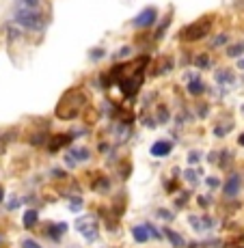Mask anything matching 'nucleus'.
I'll return each mask as SVG.
<instances>
[{
    "label": "nucleus",
    "instance_id": "f257e3e1",
    "mask_svg": "<svg viewBox=\"0 0 244 248\" xmlns=\"http://www.w3.org/2000/svg\"><path fill=\"white\" fill-rule=\"evenodd\" d=\"M84 104H87V95L80 89H71L61 97L59 106H56V117L63 119V121H69V119H76L80 112H82Z\"/></svg>",
    "mask_w": 244,
    "mask_h": 248
},
{
    "label": "nucleus",
    "instance_id": "f03ea898",
    "mask_svg": "<svg viewBox=\"0 0 244 248\" xmlns=\"http://www.w3.org/2000/svg\"><path fill=\"white\" fill-rule=\"evenodd\" d=\"M13 17H16V22L20 24L22 28H26V31H44V28H46L44 13H39L37 9L22 7V9H17Z\"/></svg>",
    "mask_w": 244,
    "mask_h": 248
},
{
    "label": "nucleus",
    "instance_id": "7ed1b4c3",
    "mask_svg": "<svg viewBox=\"0 0 244 248\" xmlns=\"http://www.w3.org/2000/svg\"><path fill=\"white\" fill-rule=\"evenodd\" d=\"M210 24H212L210 17H203V20L190 24V26H186L184 31H181V39H184V41H197V39H201V37L208 35Z\"/></svg>",
    "mask_w": 244,
    "mask_h": 248
},
{
    "label": "nucleus",
    "instance_id": "20e7f679",
    "mask_svg": "<svg viewBox=\"0 0 244 248\" xmlns=\"http://www.w3.org/2000/svg\"><path fill=\"white\" fill-rule=\"evenodd\" d=\"M76 229L84 235V240H89V242L98 240V225H95L93 220H89V218H80V220L76 222Z\"/></svg>",
    "mask_w": 244,
    "mask_h": 248
},
{
    "label": "nucleus",
    "instance_id": "39448f33",
    "mask_svg": "<svg viewBox=\"0 0 244 248\" xmlns=\"http://www.w3.org/2000/svg\"><path fill=\"white\" fill-rule=\"evenodd\" d=\"M156 17H158V11L154 7H147V9H143L141 13H138L136 17H134V26L136 28H147V26H151V24L156 22Z\"/></svg>",
    "mask_w": 244,
    "mask_h": 248
},
{
    "label": "nucleus",
    "instance_id": "423d86ee",
    "mask_svg": "<svg viewBox=\"0 0 244 248\" xmlns=\"http://www.w3.org/2000/svg\"><path fill=\"white\" fill-rule=\"evenodd\" d=\"M240 188H242V175H238V173H233V175H229V179H227V184H225V197H236L238 192H240Z\"/></svg>",
    "mask_w": 244,
    "mask_h": 248
},
{
    "label": "nucleus",
    "instance_id": "0eeeda50",
    "mask_svg": "<svg viewBox=\"0 0 244 248\" xmlns=\"http://www.w3.org/2000/svg\"><path fill=\"white\" fill-rule=\"evenodd\" d=\"M171 154V142L169 140H158L151 145V155H156V158H164V155Z\"/></svg>",
    "mask_w": 244,
    "mask_h": 248
},
{
    "label": "nucleus",
    "instance_id": "6e6552de",
    "mask_svg": "<svg viewBox=\"0 0 244 248\" xmlns=\"http://www.w3.org/2000/svg\"><path fill=\"white\" fill-rule=\"evenodd\" d=\"M71 140H74V134H61V136H54V138H52V142H50V151L54 154V151H59L61 147L69 145Z\"/></svg>",
    "mask_w": 244,
    "mask_h": 248
},
{
    "label": "nucleus",
    "instance_id": "1a4fd4ad",
    "mask_svg": "<svg viewBox=\"0 0 244 248\" xmlns=\"http://www.w3.org/2000/svg\"><path fill=\"white\" fill-rule=\"evenodd\" d=\"M65 231H67V227H65V225H48L46 235H48V240L59 242V240H61V235H63Z\"/></svg>",
    "mask_w": 244,
    "mask_h": 248
},
{
    "label": "nucleus",
    "instance_id": "9d476101",
    "mask_svg": "<svg viewBox=\"0 0 244 248\" xmlns=\"http://www.w3.org/2000/svg\"><path fill=\"white\" fill-rule=\"evenodd\" d=\"M164 235H169V242H171V244H173L175 248H184V246H186L184 237H181V235H179V233L171 231V229H164Z\"/></svg>",
    "mask_w": 244,
    "mask_h": 248
},
{
    "label": "nucleus",
    "instance_id": "9b49d317",
    "mask_svg": "<svg viewBox=\"0 0 244 248\" xmlns=\"http://www.w3.org/2000/svg\"><path fill=\"white\" fill-rule=\"evenodd\" d=\"M132 235H134V240L141 242V244H143V242L149 240V231H147V227H145V225L134 227V229H132Z\"/></svg>",
    "mask_w": 244,
    "mask_h": 248
},
{
    "label": "nucleus",
    "instance_id": "f8f14e48",
    "mask_svg": "<svg viewBox=\"0 0 244 248\" xmlns=\"http://www.w3.org/2000/svg\"><path fill=\"white\" fill-rule=\"evenodd\" d=\"M37 220H39V214H37V209H28L26 214H24V227L26 229H33L37 225Z\"/></svg>",
    "mask_w": 244,
    "mask_h": 248
},
{
    "label": "nucleus",
    "instance_id": "ddd939ff",
    "mask_svg": "<svg viewBox=\"0 0 244 248\" xmlns=\"http://www.w3.org/2000/svg\"><path fill=\"white\" fill-rule=\"evenodd\" d=\"M216 82H218V84H229V82H233V74H231L229 69L216 71Z\"/></svg>",
    "mask_w": 244,
    "mask_h": 248
},
{
    "label": "nucleus",
    "instance_id": "4468645a",
    "mask_svg": "<svg viewBox=\"0 0 244 248\" xmlns=\"http://www.w3.org/2000/svg\"><path fill=\"white\" fill-rule=\"evenodd\" d=\"M93 190H95V192H108V190H111V179H108V177L98 179L93 184Z\"/></svg>",
    "mask_w": 244,
    "mask_h": 248
},
{
    "label": "nucleus",
    "instance_id": "2eb2a0df",
    "mask_svg": "<svg viewBox=\"0 0 244 248\" xmlns=\"http://www.w3.org/2000/svg\"><path fill=\"white\" fill-rule=\"evenodd\" d=\"M203 91H205V87L201 80H193V82L188 84V93H193V95H201Z\"/></svg>",
    "mask_w": 244,
    "mask_h": 248
},
{
    "label": "nucleus",
    "instance_id": "dca6fc26",
    "mask_svg": "<svg viewBox=\"0 0 244 248\" xmlns=\"http://www.w3.org/2000/svg\"><path fill=\"white\" fill-rule=\"evenodd\" d=\"M156 121H158V123H166V121H169V110H166L164 106H158V110H156Z\"/></svg>",
    "mask_w": 244,
    "mask_h": 248
},
{
    "label": "nucleus",
    "instance_id": "f3484780",
    "mask_svg": "<svg viewBox=\"0 0 244 248\" xmlns=\"http://www.w3.org/2000/svg\"><path fill=\"white\" fill-rule=\"evenodd\" d=\"M82 207H84V203H82V199H80V197L69 199V209H71V212H80Z\"/></svg>",
    "mask_w": 244,
    "mask_h": 248
},
{
    "label": "nucleus",
    "instance_id": "a211bd4d",
    "mask_svg": "<svg viewBox=\"0 0 244 248\" xmlns=\"http://www.w3.org/2000/svg\"><path fill=\"white\" fill-rule=\"evenodd\" d=\"M240 54H244V44H236L227 47V56H240Z\"/></svg>",
    "mask_w": 244,
    "mask_h": 248
},
{
    "label": "nucleus",
    "instance_id": "6ab92c4d",
    "mask_svg": "<svg viewBox=\"0 0 244 248\" xmlns=\"http://www.w3.org/2000/svg\"><path fill=\"white\" fill-rule=\"evenodd\" d=\"M71 158L74 160H89V151L87 149H71Z\"/></svg>",
    "mask_w": 244,
    "mask_h": 248
},
{
    "label": "nucleus",
    "instance_id": "aec40b11",
    "mask_svg": "<svg viewBox=\"0 0 244 248\" xmlns=\"http://www.w3.org/2000/svg\"><path fill=\"white\" fill-rule=\"evenodd\" d=\"M197 65L201 69H205V67H210V59L205 54H201V56H197Z\"/></svg>",
    "mask_w": 244,
    "mask_h": 248
},
{
    "label": "nucleus",
    "instance_id": "412c9836",
    "mask_svg": "<svg viewBox=\"0 0 244 248\" xmlns=\"http://www.w3.org/2000/svg\"><path fill=\"white\" fill-rule=\"evenodd\" d=\"M186 179L190 181V184H197V170H186Z\"/></svg>",
    "mask_w": 244,
    "mask_h": 248
},
{
    "label": "nucleus",
    "instance_id": "4be33fe9",
    "mask_svg": "<svg viewBox=\"0 0 244 248\" xmlns=\"http://www.w3.org/2000/svg\"><path fill=\"white\" fill-rule=\"evenodd\" d=\"M158 216H160V218H164V220H173V214H171V212H166V209H158Z\"/></svg>",
    "mask_w": 244,
    "mask_h": 248
},
{
    "label": "nucleus",
    "instance_id": "5701e85b",
    "mask_svg": "<svg viewBox=\"0 0 244 248\" xmlns=\"http://www.w3.org/2000/svg\"><path fill=\"white\" fill-rule=\"evenodd\" d=\"M22 248H41V246L37 244L35 240H24V242H22Z\"/></svg>",
    "mask_w": 244,
    "mask_h": 248
},
{
    "label": "nucleus",
    "instance_id": "b1692460",
    "mask_svg": "<svg viewBox=\"0 0 244 248\" xmlns=\"http://www.w3.org/2000/svg\"><path fill=\"white\" fill-rule=\"evenodd\" d=\"M190 227H195L197 231H201V218H197V216H190Z\"/></svg>",
    "mask_w": 244,
    "mask_h": 248
},
{
    "label": "nucleus",
    "instance_id": "393cba45",
    "mask_svg": "<svg viewBox=\"0 0 244 248\" xmlns=\"http://www.w3.org/2000/svg\"><path fill=\"white\" fill-rule=\"evenodd\" d=\"M22 2H24V7H31V9H37V7H39V2H41V0H22Z\"/></svg>",
    "mask_w": 244,
    "mask_h": 248
},
{
    "label": "nucleus",
    "instance_id": "a878e982",
    "mask_svg": "<svg viewBox=\"0 0 244 248\" xmlns=\"http://www.w3.org/2000/svg\"><path fill=\"white\" fill-rule=\"evenodd\" d=\"M208 186H210V188H218V186H221V181H218L216 177H208Z\"/></svg>",
    "mask_w": 244,
    "mask_h": 248
},
{
    "label": "nucleus",
    "instance_id": "bb28decb",
    "mask_svg": "<svg viewBox=\"0 0 244 248\" xmlns=\"http://www.w3.org/2000/svg\"><path fill=\"white\" fill-rule=\"evenodd\" d=\"M147 227V231H149L151 233V235H154L156 237V240H160V231H158V229H154V227H151V225H145Z\"/></svg>",
    "mask_w": 244,
    "mask_h": 248
},
{
    "label": "nucleus",
    "instance_id": "cd10ccee",
    "mask_svg": "<svg viewBox=\"0 0 244 248\" xmlns=\"http://www.w3.org/2000/svg\"><path fill=\"white\" fill-rule=\"evenodd\" d=\"M225 41H227V35H221V37H216V39L212 41V46H223Z\"/></svg>",
    "mask_w": 244,
    "mask_h": 248
},
{
    "label": "nucleus",
    "instance_id": "c85d7f7f",
    "mask_svg": "<svg viewBox=\"0 0 244 248\" xmlns=\"http://www.w3.org/2000/svg\"><path fill=\"white\" fill-rule=\"evenodd\" d=\"M128 54H130V47L126 46L123 50H119V52H117V59H123V56H128Z\"/></svg>",
    "mask_w": 244,
    "mask_h": 248
},
{
    "label": "nucleus",
    "instance_id": "c756f323",
    "mask_svg": "<svg viewBox=\"0 0 244 248\" xmlns=\"http://www.w3.org/2000/svg\"><path fill=\"white\" fill-rule=\"evenodd\" d=\"M233 248H244V235H242V237H238V240L233 242Z\"/></svg>",
    "mask_w": 244,
    "mask_h": 248
},
{
    "label": "nucleus",
    "instance_id": "7c9ffc66",
    "mask_svg": "<svg viewBox=\"0 0 244 248\" xmlns=\"http://www.w3.org/2000/svg\"><path fill=\"white\" fill-rule=\"evenodd\" d=\"M199 205H201V207H208V199H205V197H199Z\"/></svg>",
    "mask_w": 244,
    "mask_h": 248
},
{
    "label": "nucleus",
    "instance_id": "2f4dec72",
    "mask_svg": "<svg viewBox=\"0 0 244 248\" xmlns=\"http://www.w3.org/2000/svg\"><path fill=\"white\" fill-rule=\"evenodd\" d=\"M91 56H93V59H99V56H104V50H95Z\"/></svg>",
    "mask_w": 244,
    "mask_h": 248
},
{
    "label": "nucleus",
    "instance_id": "473e14b6",
    "mask_svg": "<svg viewBox=\"0 0 244 248\" xmlns=\"http://www.w3.org/2000/svg\"><path fill=\"white\" fill-rule=\"evenodd\" d=\"M188 160H190V162H199V154H190Z\"/></svg>",
    "mask_w": 244,
    "mask_h": 248
},
{
    "label": "nucleus",
    "instance_id": "72a5a7b5",
    "mask_svg": "<svg viewBox=\"0 0 244 248\" xmlns=\"http://www.w3.org/2000/svg\"><path fill=\"white\" fill-rule=\"evenodd\" d=\"M238 67H240V69H244V59L240 61V63H238Z\"/></svg>",
    "mask_w": 244,
    "mask_h": 248
},
{
    "label": "nucleus",
    "instance_id": "f704fd0d",
    "mask_svg": "<svg viewBox=\"0 0 244 248\" xmlns=\"http://www.w3.org/2000/svg\"><path fill=\"white\" fill-rule=\"evenodd\" d=\"M2 197H4V190H2V188H0V201H2Z\"/></svg>",
    "mask_w": 244,
    "mask_h": 248
},
{
    "label": "nucleus",
    "instance_id": "c9c22d12",
    "mask_svg": "<svg viewBox=\"0 0 244 248\" xmlns=\"http://www.w3.org/2000/svg\"><path fill=\"white\" fill-rule=\"evenodd\" d=\"M240 145H244V134L240 136Z\"/></svg>",
    "mask_w": 244,
    "mask_h": 248
},
{
    "label": "nucleus",
    "instance_id": "e433bc0d",
    "mask_svg": "<svg viewBox=\"0 0 244 248\" xmlns=\"http://www.w3.org/2000/svg\"><path fill=\"white\" fill-rule=\"evenodd\" d=\"M242 112H244V106H242Z\"/></svg>",
    "mask_w": 244,
    "mask_h": 248
}]
</instances>
